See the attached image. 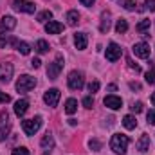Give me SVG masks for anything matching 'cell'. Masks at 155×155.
<instances>
[{
	"label": "cell",
	"instance_id": "6da1fadb",
	"mask_svg": "<svg viewBox=\"0 0 155 155\" xmlns=\"http://www.w3.org/2000/svg\"><path fill=\"white\" fill-rule=\"evenodd\" d=\"M128 143H130V139H128L126 135H123V134H114L112 139H110V148L114 150V153L124 155L126 150H128Z\"/></svg>",
	"mask_w": 155,
	"mask_h": 155
},
{
	"label": "cell",
	"instance_id": "7a4b0ae2",
	"mask_svg": "<svg viewBox=\"0 0 155 155\" xmlns=\"http://www.w3.org/2000/svg\"><path fill=\"white\" fill-rule=\"evenodd\" d=\"M36 87V79L33 76H29V74H24V76L18 78V81H16V90L18 92H29V90H33Z\"/></svg>",
	"mask_w": 155,
	"mask_h": 155
},
{
	"label": "cell",
	"instance_id": "3957f363",
	"mask_svg": "<svg viewBox=\"0 0 155 155\" xmlns=\"http://www.w3.org/2000/svg\"><path fill=\"white\" fill-rule=\"evenodd\" d=\"M40 126H41V117L40 116L33 117V119L22 121V128H24V132H25L27 135H35V134L40 130Z\"/></svg>",
	"mask_w": 155,
	"mask_h": 155
},
{
	"label": "cell",
	"instance_id": "277c9868",
	"mask_svg": "<svg viewBox=\"0 0 155 155\" xmlns=\"http://www.w3.org/2000/svg\"><path fill=\"white\" fill-rule=\"evenodd\" d=\"M61 69H63V56L58 54L56 60H54L52 63H49V67H47V76L51 78V79H56V78L60 76Z\"/></svg>",
	"mask_w": 155,
	"mask_h": 155
},
{
	"label": "cell",
	"instance_id": "5b68a950",
	"mask_svg": "<svg viewBox=\"0 0 155 155\" xmlns=\"http://www.w3.org/2000/svg\"><path fill=\"white\" fill-rule=\"evenodd\" d=\"M67 83H69V87L72 88V90H79V88H83V85H85V78H83V72H79V71H72L69 78H67Z\"/></svg>",
	"mask_w": 155,
	"mask_h": 155
},
{
	"label": "cell",
	"instance_id": "8992f818",
	"mask_svg": "<svg viewBox=\"0 0 155 155\" xmlns=\"http://www.w3.org/2000/svg\"><path fill=\"white\" fill-rule=\"evenodd\" d=\"M9 130H11L9 114H7V110H2V112H0V141H4V139L7 137Z\"/></svg>",
	"mask_w": 155,
	"mask_h": 155
},
{
	"label": "cell",
	"instance_id": "52a82bcc",
	"mask_svg": "<svg viewBox=\"0 0 155 155\" xmlns=\"http://www.w3.org/2000/svg\"><path fill=\"white\" fill-rule=\"evenodd\" d=\"M13 72H15L13 63H7V61L0 63V81L2 83H9L11 78H13Z\"/></svg>",
	"mask_w": 155,
	"mask_h": 155
},
{
	"label": "cell",
	"instance_id": "ba28073f",
	"mask_svg": "<svg viewBox=\"0 0 155 155\" xmlns=\"http://www.w3.org/2000/svg\"><path fill=\"white\" fill-rule=\"evenodd\" d=\"M13 7H15V11H22V13H29V15H33L36 11V5L33 2H25V0H15Z\"/></svg>",
	"mask_w": 155,
	"mask_h": 155
},
{
	"label": "cell",
	"instance_id": "9c48e42d",
	"mask_svg": "<svg viewBox=\"0 0 155 155\" xmlns=\"http://www.w3.org/2000/svg\"><path fill=\"white\" fill-rule=\"evenodd\" d=\"M105 54H107V60L114 63V61H117V60L121 58V54H123V49H121L117 43H114V41H112V43L107 47V52H105Z\"/></svg>",
	"mask_w": 155,
	"mask_h": 155
},
{
	"label": "cell",
	"instance_id": "30bf717a",
	"mask_svg": "<svg viewBox=\"0 0 155 155\" xmlns=\"http://www.w3.org/2000/svg\"><path fill=\"white\" fill-rule=\"evenodd\" d=\"M43 101H45L49 107H56L58 101H60V90H58V88H49V90L43 94Z\"/></svg>",
	"mask_w": 155,
	"mask_h": 155
},
{
	"label": "cell",
	"instance_id": "8fae6325",
	"mask_svg": "<svg viewBox=\"0 0 155 155\" xmlns=\"http://www.w3.org/2000/svg\"><path fill=\"white\" fill-rule=\"evenodd\" d=\"M132 51H134V54H135L137 58H148V56H150V45H148L146 41H139V43H135Z\"/></svg>",
	"mask_w": 155,
	"mask_h": 155
},
{
	"label": "cell",
	"instance_id": "7c38bea8",
	"mask_svg": "<svg viewBox=\"0 0 155 155\" xmlns=\"http://www.w3.org/2000/svg\"><path fill=\"white\" fill-rule=\"evenodd\" d=\"M103 103H105V107H108V108H112V110H119V108L123 107V99L117 97V96H107Z\"/></svg>",
	"mask_w": 155,
	"mask_h": 155
},
{
	"label": "cell",
	"instance_id": "4fadbf2b",
	"mask_svg": "<svg viewBox=\"0 0 155 155\" xmlns=\"http://www.w3.org/2000/svg\"><path fill=\"white\" fill-rule=\"evenodd\" d=\"M45 31H47L49 35H58V33L63 31V24H60V22H56V20H49V22L45 24Z\"/></svg>",
	"mask_w": 155,
	"mask_h": 155
},
{
	"label": "cell",
	"instance_id": "5bb4252c",
	"mask_svg": "<svg viewBox=\"0 0 155 155\" xmlns=\"http://www.w3.org/2000/svg\"><path fill=\"white\" fill-rule=\"evenodd\" d=\"M16 27V20L13 18V16H4L2 20H0V31L4 33V31H13Z\"/></svg>",
	"mask_w": 155,
	"mask_h": 155
},
{
	"label": "cell",
	"instance_id": "9a60e30c",
	"mask_svg": "<svg viewBox=\"0 0 155 155\" xmlns=\"http://www.w3.org/2000/svg\"><path fill=\"white\" fill-rule=\"evenodd\" d=\"M27 108H29V101H27V99H20V101H16V103H15V114H16L18 117L25 116Z\"/></svg>",
	"mask_w": 155,
	"mask_h": 155
},
{
	"label": "cell",
	"instance_id": "2e32d148",
	"mask_svg": "<svg viewBox=\"0 0 155 155\" xmlns=\"http://www.w3.org/2000/svg\"><path fill=\"white\" fill-rule=\"evenodd\" d=\"M87 43H88V38H87L85 33H76L74 35V45H76V49H79V51L87 49Z\"/></svg>",
	"mask_w": 155,
	"mask_h": 155
},
{
	"label": "cell",
	"instance_id": "e0dca14e",
	"mask_svg": "<svg viewBox=\"0 0 155 155\" xmlns=\"http://www.w3.org/2000/svg\"><path fill=\"white\" fill-rule=\"evenodd\" d=\"M137 150L139 152H150V137L146 134H143L137 141Z\"/></svg>",
	"mask_w": 155,
	"mask_h": 155
},
{
	"label": "cell",
	"instance_id": "ac0fdd59",
	"mask_svg": "<svg viewBox=\"0 0 155 155\" xmlns=\"http://www.w3.org/2000/svg\"><path fill=\"white\" fill-rule=\"evenodd\" d=\"M41 148H45V150H52L54 148V137L51 135V134H45L43 137H41Z\"/></svg>",
	"mask_w": 155,
	"mask_h": 155
},
{
	"label": "cell",
	"instance_id": "d6986e66",
	"mask_svg": "<svg viewBox=\"0 0 155 155\" xmlns=\"http://www.w3.org/2000/svg\"><path fill=\"white\" fill-rule=\"evenodd\" d=\"M123 126H124L126 130H134V128L137 126V119H135L134 116H130V114H128V116L123 117Z\"/></svg>",
	"mask_w": 155,
	"mask_h": 155
},
{
	"label": "cell",
	"instance_id": "ffe728a7",
	"mask_svg": "<svg viewBox=\"0 0 155 155\" xmlns=\"http://www.w3.org/2000/svg\"><path fill=\"white\" fill-rule=\"evenodd\" d=\"M108 29H110V13H103L99 31H101V33H108Z\"/></svg>",
	"mask_w": 155,
	"mask_h": 155
},
{
	"label": "cell",
	"instance_id": "44dd1931",
	"mask_svg": "<svg viewBox=\"0 0 155 155\" xmlns=\"http://www.w3.org/2000/svg\"><path fill=\"white\" fill-rule=\"evenodd\" d=\"M78 110V101L74 97H71V99H67V103H65V112L69 114V116H72L74 112Z\"/></svg>",
	"mask_w": 155,
	"mask_h": 155
},
{
	"label": "cell",
	"instance_id": "7402d4cb",
	"mask_svg": "<svg viewBox=\"0 0 155 155\" xmlns=\"http://www.w3.org/2000/svg\"><path fill=\"white\" fill-rule=\"evenodd\" d=\"M78 22H79V13L78 11H69L67 13V24L69 25H76Z\"/></svg>",
	"mask_w": 155,
	"mask_h": 155
},
{
	"label": "cell",
	"instance_id": "603a6c76",
	"mask_svg": "<svg viewBox=\"0 0 155 155\" xmlns=\"http://www.w3.org/2000/svg\"><path fill=\"white\" fill-rule=\"evenodd\" d=\"M116 31L119 33V35H123V33H126V31H128V22H126L124 18L117 20V24H116Z\"/></svg>",
	"mask_w": 155,
	"mask_h": 155
},
{
	"label": "cell",
	"instance_id": "cb8c5ba5",
	"mask_svg": "<svg viewBox=\"0 0 155 155\" xmlns=\"http://www.w3.org/2000/svg\"><path fill=\"white\" fill-rule=\"evenodd\" d=\"M16 49H18V52H20V54H24V56H27V54L31 52V45H29V43H25V41H18Z\"/></svg>",
	"mask_w": 155,
	"mask_h": 155
},
{
	"label": "cell",
	"instance_id": "d4e9b609",
	"mask_svg": "<svg viewBox=\"0 0 155 155\" xmlns=\"http://www.w3.org/2000/svg\"><path fill=\"white\" fill-rule=\"evenodd\" d=\"M36 51H38L40 54H45V52L49 51V43H47L45 40H38V41H36Z\"/></svg>",
	"mask_w": 155,
	"mask_h": 155
},
{
	"label": "cell",
	"instance_id": "484cf974",
	"mask_svg": "<svg viewBox=\"0 0 155 155\" xmlns=\"http://www.w3.org/2000/svg\"><path fill=\"white\" fill-rule=\"evenodd\" d=\"M150 25H152L150 20H143V22H139V24L135 25V29H137V33H144L146 29H150Z\"/></svg>",
	"mask_w": 155,
	"mask_h": 155
},
{
	"label": "cell",
	"instance_id": "4316f807",
	"mask_svg": "<svg viewBox=\"0 0 155 155\" xmlns=\"http://www.w3.org/2000/svg\"><path fill=\"white\" fill-rule=\"evenodd\" d=\"M38 22H47V20H52V13L51 11H41L38 16H36Z\"/></svg>",
	"mask_w": 155,
	"mask_h": 155
},
{
	"label": "cell",
	"instance_id": "83f0119b",
	"mask_svg": "<svg viewBox=\"0 0 155 155\" xmlns=\"http://www.w3.org/2000/svg\"><path fill=\"white\" fill-rule=\"evenodd\" d=\"M88 146H90V150H94V152H99V150H101V143H99L97 139H92V141L88 143Z\"/></svg>",
	"mask_w": 155,
	"mask_h": 155
},
{
	"label": "cell",
	"instance_id": "f1b7e54d",
	"mask_svg": "<svg viewBox=\"0 0 155 155\" xmlns=\"http://www.w3.org/2000/svg\"><path fill=\"white\" fill-rule=\"evenodd\" d=\"M135 5H137V2H135V0H124V7H126L128 11H135V9H137Z\"/></svg>",
	"mask_w": 155,
	"mask_h": 155
},
{
	"label": "cell",
	"instance_id": "f546056e",
	"mask_svg": "<svg viewBox=\"0 0 155 155\" xmlns=\"http://www.w3.org/2000/svg\"><path fill=\"white\" fill-rule=\"evenodd\" d=\"M11 155H29V150H27V148H24V146H20V148H15Z\"/></svg>",
	"mask_w": 155,
	"mask_h": 155
},
{
	"label": "cell",
	"instance_id": "4dcf8cb0",
	"mask_svg": "<svg viewBox=\"0 0 155 155\" xmlns=\"http://www.w3.org/2000/svg\"><path fill=\"white\" fill-rule=\"evenodd\" d=\"M83 107H85V108H92V107H94V99H92V96H87V97L83 99Z\"/></svg>",
	"mask_w": 155,
	"mask_h": 155
},
{
	"label": "cell",
	"instance_id": "1f68e13d",
	"mask_svg": "<svg viewBox=\"0 0 155 155\" xmlns=\"http://www.w3.org/2000/svg\"><path fill=\"white\" fill-rule=\"evenodd\" d=\"M130 108H132V112L139 114V112H143V103H141V101H137V103H134V105H132Z\"/></svg>",
	"mask_w": 155,
	"mask_h": 155
},
{
	"label": "cell",
	"instance_id": "d6a6232c",
	"mask_svg": "<svg viewBox=\"0 0 155 155\" xmlns=\"http://www.w3.org/2000/svg\"><path fill=\"white\" fill-rule=\"evenodd\" d=\"M146 81H148V83H155V69H152V71H148V72H146Z\"/></svg>",
	"mask_w": 155,
	"mask_h": 155
},
{
	"label": "cell",
	"instance_id": "836d02e7",
	"mask_svg": "<svg viewBox=\"0 0 155 155\" xmlns=\"http://www.w3.org/2000/svg\"><path fill=\"white\" fill-rule=\"evenodd\" d=\"M97 90H99V81H92V83L88 85V92L94 94V92H97Z\"/></svg>",
	"mask_w": 155,
	"mask_h": 155
},
{
	"label": "cell",
	"instance_id": "e575fe53",
	"mask_svg": "<svg viewBox=\"0 0 155 155\" xmlns=\"http://www.w3.org/2000/svg\"><path fill=\"white\" fill-rule=\"evenodd\" d=\"M146 117H148V124H155V110H150Z\"/></svg>",
	"mask_w": 155,
	"mask_h": 155
},
{
	"label": "cell",
	"instance_id": "d590c367",
	"mask_svg": "<svg viewBox=\"0 0 155 155\" xmlns=\"http://www.w3.org/2000/svg\"><path fill=\"white\" fill-rule=\"evenodd\" d=\"M128 67H130L132 71H135V72H141V67H139V65H135L132 60H128Z\"/></svg>",
	"mask_w": 155,
	"mask_h": 155
},
{
	"label": "cell",
	"instance_id": "8d00e7d4",
	"mask_svg": "<svg viewBox=\"0 0 155 155\" xmlns=\"http://www.w3.org/2000/svg\"><path fill=\"white\" fill-rule=\"evenodd\" d=\"M144 4H146V9L155 11V0H144Z\"/></svg>",
	"mask_w": 155,
	"mask_h": 155
},
{
	"label": "cell",
	"instance_id": "74e56055",
	"mask_svg": "<svg viewBox=\"0 0 155 155\" xmlns=\"http://www.w3.org/2000/svg\"><path fill=\"white\" fill-rule=\"evenodd\" d=\"M11 40L7 38V36H4V35H0V47H5L7 43H9Z\"/></svg>",
	"mask_w": 155,
	"mask_h": 155
},
{
	"label": "cell",
	"instance_id": "f35d334b",
	"mask_svg": "<svg viewBox=\"0 0 155 155\" xmlns=\"http://www.w3.org/2000/svg\"><path fill=\"white\" fill-rule=\"evenodd\" d=\"M11 101V97L7 96V94H4V92H0V103H9Z\"/></svg>",
	"mask_w": 155,
	"mask_h": 155
},
{
	"label": "cell",
	"instance_id": "ab89813d",
	"mask_svg": "<svg viewBox=\"0 0 155 155\" xmlns=\"http://www.w3.org/2000/svg\"><path fill=\"white\" fill-rule=\"evenodd\" d=\"M40 65H41V61H40L38 58H35V60H33V61H31V67H35V69H38Z\"/></svg>",
	"mask_w": 155,
	"mask_h": 155
},
{
	"label": "cell",
	"instance_id": "60d3db41",
	"mask_svg": "<svg viewBox=\"0 0 155 155\" xmlns=\"http://www.w3.org/2000/svg\"><path fill=\"white\" fill-rule=\"evenodd\" d=\"M130 88H134V90H141V85H139V83H134V81H132V83H130Z\"/></svg>",
	"mask_w": 155,
	"mask_h": 155
},
{
	"label": "cell",
	"instance_id": "b9f144b4",
	"mask_svg": "<svg viewBox=\"0 0 155 155\" xmlns=\"http://www.w3.org/2000/svg\"><path fill=\"white\" fill-rule=\"evenodd\" d=\"M79 2H81L83 5H87V7H90V5L94 4V0H79Z\"/></svg>",
	"mask_w": 155,
	"mask_h": 155
},
{
	"label": "cell",
	"instance_id": "7bdbcfd3",
	"mask_svg": "<svg viewBox=\"0 0 155 155\" xmlns=\"http://www.w3.org/2000/svg\"><path fill=\"white\" fill-rule=\"evenodd\" d=\"M108 90H110V92H116L117 87H116V85H108Z\"/></svg>",
	"mask_w": 155,
	"mask_h": 155
},
{
	"label": "cell",
	"instance_id": "ee69618b",
	"mask_svg": "<svg viewBox=\"0 0 155 155\" xmlns=\"http://www.w3.org/2000/svg\"><path fill=\"white\" fill-rule=\"evenodd\" d=\"M152 103H153V105H155V92H153V94H152Z\"/></svg>",
	"mask_w": 155,
	"mask_h": 155
},
{
	"label": "cell",
	"instance_id": "f6af8a7d",
	"mask_svg": "<svg viewBox=\"0 0 155 155\" xmlns=\"http://www.w3.org/2000/svg\"><path fill=\"white\" fill-rule=\"evenodd\" d=\"M43 155H49V152H47V153H43Z\"/></svg>",
	"mask_w": 155,
	"mask_h": 155
}]
</instances>
